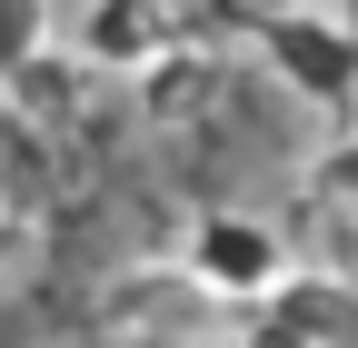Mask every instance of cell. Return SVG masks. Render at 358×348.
Returning <instances> with one entry per match:
<instances>
[{"instance_id": "cell-1", "label": "cell", "mask_w": 358, "mask_h": 348, "mask_svg": "<svg viewBox=\"0 0 358 348\" xmlns=\"http://www.w3.org/2000/svg\"><path fill=\"white\" fill-rule=\"evenodd\" d=\"M259 60L308 110H348L358 100V30H348V10H329V0H279V10L259 20Z\"/></svg>"}, {"instance_id": "cell-2", "label": "cell", "mask_w": 358, "mask_h": 348, "mask_svg": "<svg viewBox=\"0 0 358 348\" xmlns=\"http://www.w3.org/2000/svg\"><path fill=\"white\" fill-rule=\"evenodd\" d=\"M229 348H358V289L338 269H289L268 298L229 309Z\"/></svg>"}, {"instance_id": "cell-3", "label": "cell", "mask_w": 358, "mask_h": 348, "mask_svg": "<svg viewBox=\"0 0 358 348\" xmlns=\"http://www.w3.org/2000/svg\"><path fill=\"white\" fill-rule=\"evenodd\" d=\"M169 259L219 298V309H249V298H268V289L299 269L289 239L268 229V219H249V209H209V219H189V239H179Z\"/></svg>"}, {"instance_id": "cell-4", "label": "cell", "mask_w": 358, "mask_h": 348, "mask_svg": "<svg viewBox=\"0 0 358 348\" xmlns=\"http://www.w3.org/2000/svg\"><path fill=\"white\" fill-rule=\"evenodd\" d=\"M100 319L120 338H229V309H219L179 259H129V269H110Z\"/></svg>"}, {"instance_id": "cell-5", "label": "cell", "mask_w": 358, "mask_h": 348, "mask_svg": "<svg viewBox=\"0 0 358 348\" xmlns=\"http://www.w3.org/2000/svg\"><path fill=\"white\" fill-rule=\"evenodd\" d=\"M169 40H189L169 0H80V10L60 20V50H70L90 80H140Z\"/></svg>"}, {"instance_id": "cell-6", "label": "cell", "mask_w": 358, "mask_h": 348, "mask_svg": "<svg viewBox=\"0 0 358 348\" xmlns=\"http://www.w3.org/2000/svg\"><path fill=\"white\" fill-rule=\"evenodd\" d=\"M129 90H140V110H150V119H169V129H179V119H199V110H209L219 60L199 50V40H169V50H159L140 80H129Z\"/></svg>"}, {"instance_id": "cell-7", "label": "cell", "mask_w": 358, "mask_h": 348, "mask_svg": "<svg viewBox=\"0 0 358 348\" xmlns=\"http://www.w3.org/2000/svg\"><path fill=\"white\" fill-rule=\"evenodd\" d=\"M80 90H90V70H80L70 50H50V60H30L20 80H0V100H20V119H40V129H60V119H80Z\"/></svg>"}, {"instance_id": "cell-8", "label": "cell", "mask_w": 358, "mask_h": 348, "mask_svg": "<svg viewBox=\"0 0 358 348\" xmlns=\"http://www.w3.org/2000/svg\"><path fill=\"white\" fill-rule=\"evenodd\" d=\"M60 50V10L50 0H0V80H20L30 60Z\"/></svg>"}, {"instance_id": "cell-9", "label": "cell", "mask_w": 358, "mask_h": 348, "mask_svg": "<svg viewBox=\"0 0 358 348\" xmlns=\"http://www.w3.org/2000/svg\"><path fill=\"white\" fill-rule=\"evenodd\" d=\"M308 199H329V209H348V219H358V119L329 129V140L308 150Z\"/></svg>"}, {"instance_id": "cell-10", "label": "cell", "mask_w": 358, "mask_h": 348, "mask_svg": "<svg viewBox=\"0 0 358 348\" xmlns=\"http://www.w3.org/2000/svg\"><path fill=\"white\" fill-rule=\"evenodd\" d=\"M20 269H30V219L0 199V279H20Z\"/></svg>"}]
</instances>
